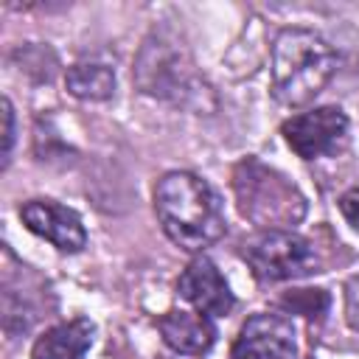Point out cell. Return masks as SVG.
<instances>
[{"mask_svg": "<svg viewBox=\"0 0 359 359\" xmlns=\"http://www.w3.org/2000/svg\"><path fill=\"white\" fill-rule=\"evenodd\" d=\"M20 219L34 236L50 241L59 252H81L87 244V230L79 213L53 199H28L20 208Z\"/></svg>", "mask_w": 359, "mask_h": 359, "instance_id": "cell-7", "label": "cell"}, {"mask_svg": "<svg viewBox=\"0 0 359 359\" xmlns=\"http://www.w3.org/2000/svg\"><path fill=\"white\" fill-rule=\"evenodd\" d=\"M339 213L345 216V222L359 233V188H348L339 196Z\"/></svg>", "mask_w": 359, "mask_h": 359, "instance_id": "cell-12", "label": "cell"}, {"mask_svg": "<svg viewBox=\"0 0 359 359\" xmlns=\"http://www.w3.org/2000/svg\"><path fill=\"white\" fill-rule=\"evenodd\" d=\"M65 87L79 101H107L115 93V70L104 62H79L67 67Z\"/></svg>", "mask_w": 359, "mask_h": 359, "instance_id": "cell-11", "label": "cell"}, {"mask_svg": "<svg viewBox=\"0 0 359 359\" xmlns=\"http://www.w3.org/2000/svg\"><path fill=\"white\" fill-rule=\"evenodd\" d=\"M93 323L87 317H76L48 328L31 345V359H84L93 345Z\"/></svg>", "mask_w": 359, "mask_h": 359, "instance_id": "cell-10", "label": "cell"}, {"mask_svg": "<svg viewBox=\"0 0 359 359\" xmlns=\"http://www.w3.org/2000/svg\"><path fill=\"white\" fill-rule=\"evenodd\" d=\"M177 294L208 317L230 314V309L236 306V297H233L224 275L208 255H196L182 269V275L177 280Z\"/></svg>", "mask_w": 359, "mask_h": 359, "instance_id": "cell-8", "label": "cell"}, {"mask_svg": "<svg viewBox=\"0 0 359 359\" xmlns=\"http://www.w3.org/2000/svg\"><path fill=\"white\" fill-rule=\"evenodd\" d=\"M233 191L241 216L261 230H289L306 216V196L297 185L255 157L233 168Z\"/></svg>", "mask_w": 359, "mask_h": 359, "instance_id": "cell-3", "label": "cell"}, {"mask_svg": "<svg viewBox=\"0 0 359 359\" xmlns=\"http://www.w3.org/2000/svg\"><path fill=\"white\" fill-rule=\"evenodd\" d=\"M154 213L163 233L185 252H202L227 230L219 194L191 171H168L157 180Z\"/></svg>", "mask_w": 359, "mask_h": 359, "instance_id": "cell-1", "label": "cell"}, {"mask_svg": "<svg viewBox=\"0 0 359 359\" xmlns=\"http://www.w3.org/2000/svg\"><path fill=\"white\" fill-rule=\"evenodd\" d=\"M337 70V53L325 36L309 28H283L272 42L269 84L283 107L314 101Z\"/></svg>", "mask_w": 359, "mask_h": 359, "instance_id": "cell-2", "label": "cell"}, {"mask_svg": "<svg viewBox=\"0 0 359 359\" xmlns=\"http://www.w3.org/2000/svg\"><path fill=\"white\" fill-rule=\"evenodd\" d=\"M163 342L185 356H202L213 348L216 342V325L208 314L202 311H188V309H171L157 320Z\"/></svg>", "mask_w": 359, "mask_h": 359, "instance_id": "cell-9", "label": "cell"}, {"mask_svg": "<svg viewBox=\"0 0 359 359\" xmlns=\"http://www.w3.org/2000/svg\"><path fill=\"white\" fill-rule=\"evenodd\" d=\"M244 261L264 283L306 278L320 266L311 241L294 230H261L244 244Z\"/></svg>", "mask_w": 359, "mask_h": 359, "instance_id": "cell-4", "label": "cell"}, {"mask_svg": "<svg viewBox=\"0 0 359 359\" xmlns=\"http://www.w3.org/2000/svg\"><path fill=\"white\" fill-rule=\"evenodd\" d=\"M11 146H14V109L11 101L3 98V160H8Z\"/></svg>", "mask_w": 359, "mask_h": 359, "instance_id": "cell-13", "label": "cell"}, {"mask_svg": "<svg viewBox=\"0 0 359 359\" xmlns=\"http://www.w3.org/2000/svg\"><path fill=\"white\" fill-rule=\"evenodd\" d=\"M348 129H351L348 115L334 104L314 107L280 123V135L286 146L303 160L331 157L342 151L348 143Z\"/></svg>", "mask_w": 359, "mask_h": 359, "instance_id": "cell-5", "label": "cell"}, {"mask_svg": "<svg viewBox=\"0 0 359 359\" xmlns=\"http://www.w3.org/2000/svg\"><path fill=\"white\" fill-rule=\"evenodd\" d=\"M230 353L233 359H297L294 325L275 311L252 314L241 325Z\"/></svg>", "mask_w": 359, "mask_h": 359, "instance_id": "cell-6", "label": "cell"}]
</instances>
